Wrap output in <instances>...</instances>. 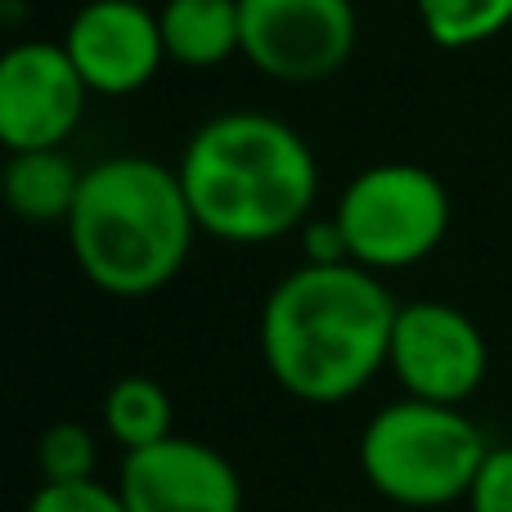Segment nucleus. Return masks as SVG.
<instances>
[{
  "label": "nucleus",
  "instance_id": "2eb2a0df",
  "mask_svg": "<svg viewBox=\"0 0 512 512\" xmlns=\"http://www.w3.org/2000/svg\"><path fill=\"white\" fill-rule=\"evenodd\" d=\"M36 468H41V481H90L99 468V441L86 423H50L36 441Z\"/></svg>",
  "mask_w": 512,
  "mask_h": 512
},
{
  "label": "nucleus",
  "instance_id": "0eeeda50",
  "mask_svg": "<svg viewBox=\"0 0 512 512\" xmlns=\"http://www.w3.org/2000/svg\"><path fill=\"white\" fill-rule=\"evenodd\" d=\"M490 369L481 324L450 301H405L391 328L387 373L400 391L436 405H468Z\"/></svg>",
  "mask_w": 512,
  "mask_h": 512
},
{
  "label": "nucleus",
  "instance_id": "f3484780",
  "mask_svg": "<svg viewBox=\"0 0 512 512\" xmlns=\"http://www.w3.org/2000/svg\"><path fill=\"white\" fill-rule=\"evenodd\" d=\"M463 504L468 512H512V445H490Z\"/></svg>",
  "mask_w": 512,
  "mask_h": 512
},
{
  "label": "nucleus",
  "instance_id": "9b49d317",
  "mask_svg": "<svg viewBox=\"0 0 512 512\" xmlns=\"http://www.w3.org/2000/svg\"><path fill=\"white\" fill-rule=\"evenodd\" d=\"M158 23L167 63H180V68L207 72L243 54L239 0H162Z\"/></svg>",
  "mask_w": 512,
  "mask_h": 512
},
{
  "label": "nucleus",
  "instance_id": "1a4fd4ad",
  "mask_svg": "<svg viewBox=\"0 0 512 512\" xmlns=\"http://www.w3.org/2000/svg\"><path fill=\"white\" fill-rule=\"evenodd\" d=\"M63 50L86 77L90 95L126 99L144 90L167 63L158 9L144 0H86L68 18Z\"/></svg>",
  "mask_w": 512,
  "mask_h": 512
},
{
  "label": "nucleus",
  "instance_id": "f8f14e48",
  "mask_svg": "<svg viewBox=\"0 0 512 512\" xmlns=\"http://www.w3.org/2000/svg\"><path fill=\"white\" fill-rule=\"evenodd\" d=\"M86 171L63 149L9 153L5 162V203L23 225H68Z\"/></svg>",
  "mask_w": 512,
  "mask_h": 512
},
{
  "label": "nucleus",
  "instance_id": "6e6552de",
  "mask_svg": "<svg viewBox=\"0 0 512 512\" xmlns=\"http://www.w3.org/2000/svg\"><path fill=\"white\" fill-rule=\"evenodd\" d=\"M90 86L63 41H18L0 59V140L9 153L63 149L81 126Z\"/></svg>",
  "mask_w": 512,
  "mask_h": 512
},
{
  "label": "nucleus",
  "instance_id": "39448f33",
  "mask_svg": "<svg viewBox=\"0 0 512 512\" xmlns=\"http://www.w3.org/2000/svg\"><path fill=\"white\" fill-rule=\"evenodd\" d=\"M351 261L373 274L414 270L445 243L454 221L450 189L418 162H373L351 176L333 207Z\"/></svg>",
  "mask_w": 512,
  "mask_h": 512
},
{
  "label": "nucleus",
  "instance_id": "9d476101",
  "mask_svg": "<svg viewBox=\"0 0 512 512\" xmlns=\"http://www.w3.org/2000/svg\"><path fill=\"white\" fill-rule=\"evenodd\" d=\"M117 495L131 512H243L239 468L216 445L180 432L126 454Z\"/></svg>",
  "mask_w": 512,
  "mask_h": 512
},
{
  "label": "nucleus",
  "instance_id": "6ab92c4d",
  "mask_svg": "<svg viewBox=\"0 0 512 512\" xmlns=\"http://www.w3.org/2000/svg\"><path fill=\"white\" fill-rule=\"evenodd\" d=\"M144 5H153V0H144Z\"/></svg>",
  "mask_w": 512,
  "mask_h": 512
},
{
  "label": "nucleus",
  "instance_id": "7ed1b4c3",
  "mask_svg": "<svg viewBox=\"0 0 512 512\" xmlns=\"http://www.w3.org/2000/svg\"><path fill=\"white\" fill-rule=\"evenodd\" d=\"M63 230L86 283L122 301L167 288L198 239L180 171L144 153H117L86 167Z\"/></svg>",
  "mask_w": 512,
  "mask_h": 512
},
{
  "label": "nucleus",
  "instance_id": "a211bd4d",
  "mask_svg": "<svg viewBox=\"0 0 512 512\" xmlns=\"http://www.w3.org/2000/svg\"><path fill=\"white\" fill-rule=\"evenodd\" d=\"M297 239H301V256H306L310 265H342V261H351V243H346L337 216H310V221L297 230Z\"/></svg>",
  "mask_w": 512,
  "mask_h": 512
},
{
  "label": "nucleus",
  "instance_id": "f257e3e1",
  "mask_svg": "<svg viewBox=\"0 0 512 512\" xmlns=\"http://www.w3.org/2000/svg\"><path fill=\"white\" fill-rule=\"evenodd\" d=\"M396 315L382 274L355 261H301L261 306V360L292 400L342 405L387 373Z\"/></svg>",
  "mask_w": 512,
  "mask_h": 512
},
{
  "label": "nucleus",
  "instance_id": "f03ea898",
  "mask_svg": "<svg viewBox=\"0 0 512 512\" xmlns=\"http://www.w3.org/2000/svg\"><path fill=\"white\" fill-rule=\"evenodd\" d=\"M180 185L198 234L261 248L297 234L315 216L319 162L297 126L261 108L216 113L180 149Z\"/></svg>",
  "mask_w": 512,
  "mask_h": 512
},
{
  "label": "nucleus",
  "instance_id": "20e7f679",
  "mask_svg": "<svg viewBox=\"0 0 512 512\" xmlns=\"http://www.w3.org/2000/svg\"><path fill=\"white\" fill-rule=\"evenodd\" d=\"M360 472L387 504L432 512L468 499L490 441L463 405L391 400L360 432Z\"/></svg>",
  "mask_w": 512,
  "mask_h": 512
},
{
  "label": "nucleus",
  "instance_id": "dca6fc26",
  "mask_svg": "<svg viewBox=\"0 0 512 512\" xmlns=\"http://www.w3.org/2000/svg\"><path fill=\"white\" fill-rule=\"evenodd\" d=\"M27 512H131L126 499L117 495V486H104L99 477L90 481H41L32 499H27Z\"/></svg>",
  "mask_w": 512,
  "mask_h": 512
},
{
  "label": "nucleus",
  "instance_id": "423d86ee",
  "mask_svg": "<svg viewBox=\"0 0 512 512\" xmlns=\"http://www.w3.org/2000/svg\"><path fill=\"white\" fill-rule=\"evenodd\" d=\"M243 59L279 86H319L351 63L360 14L351 0H239Z\"/></svg>",
  "mask_w": 512,
  "mask_h": 512
},
{
  "label": "nucleus",
  "instance_id": "ddd939ff",
  "mask_svg": "<svg viewBox=\"0 0 512 512\" xmlns=\"http://www.w3.org/2000/svg\"><path fill=\"white\" fill-rule=\"evenodd\" d=\"M104 432L122 445L126 454L131 450H149V445L176 436V409H171V396L162 382L144 378V373H126L117 378L113 387L104 391Z\"/></svg>",
  "mask_w": 512,
  "mask_h": 512
},
{
  "label": "nucleus",
  "instance_id": "4468645a",
  "mask_svg": "<svg viewBox=\"0 0 512 512\" xmlns=\"http://www.w3.org/2000/svg\"><path fill=\"white\" fill-rule=\"evenodd\" d=\"M414 9L441 50H477L512 27V0H414Z\"/></svg>",
  "mask_w": 512,
  "mask_h": 512
}]
</instances>
